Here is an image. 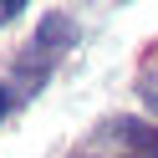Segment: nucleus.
Returning a JSON list of instances; mask_svg holds the SVG:
<instances>
[{
  "label": "nucleus",
  "mask_w": 158,
  "mask_h": 158,
  "mask_svg": "<svg viewBox=\"0 0 158 158\" xmlns=\"http://www.w3.org/2000/svg\"><path fill=\"white\" fill-rule=\"evenodd\" d=\"M56 41H72V21L66 15H46L41 21V46H56Z\"/></svg>",
  "instance_id": "obj_1"
},
{
  "label": "nucleus",
  "mask_w": 158,
  "mask_h": 158,
  "mask_svg": "<svg viewBox=\"0 0 158 158\" xmlns=\"http://www.w3.org/2000/svg\"><path fill=\"white\" fill-rule=\"evenodd\" d=\"M10 112V92H5V87H0V117Z\"/></svg>",
  "instance_id": "obj_3"
},
{
  "label": "nucleus",
  "mask_w": 158,
  "mask_h": 158,
  "mask_svg": "<svg viewBox=\"0 0 158 158\" xmlns=\"http://www.w3.org/2000/svg\"><path fill=\"white\" fill-rule=\"evenodd\" d=\"M143 97H148V107L158 112V77H143Z\"/></svg>",
  "instance_id": "obj_2"
},
{
  "label": "nucleus",
  "mask_w": 158,
  "mask_h": 158,
  "mask_svg": "<svg viewBox=\"0 0 158 158\" xmlns=\"http://www.w3.org/2000/svg\"><path fill=\"white\" fill-rule=\"evenodd\" d=\"M21 5H26V0H5V15H10V10H21Z\"/></svg>",
  "instance_id": "obj_4"
}]
</instances>
